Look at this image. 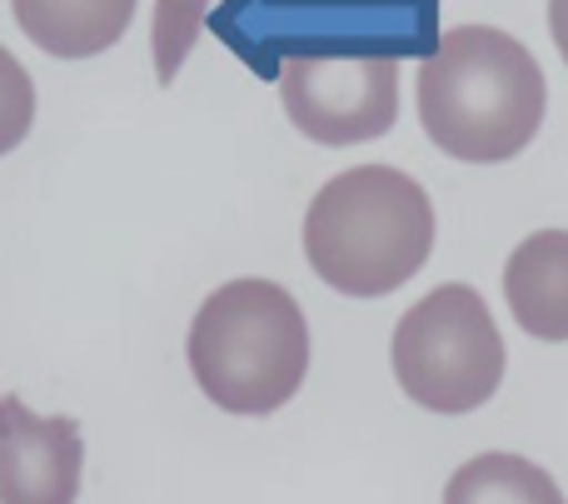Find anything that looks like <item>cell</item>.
Wrapping results in <instances>:
<instances>
[{
  "label": "cell",
  "instance_id": "6da1fadb",
  "mask_svg": "<svg viewBox=\"0 0 568 504\" xmlns=\"http://www.w3.org/2000/svg\"><path fill=\"white\" fill-rule=\"evenodd\" d=\"M544 110V70L509 30L454 26L419 65L424 135L464 165L514 160L539 135Z\"/></svg>",
  "mask_w": 568,
  "mask_h": 504
},
{
  "label": "cell",
  "instance_id": "7a4b0ae2",
  "mask_svg": "<svg viewBox=\"0 0 568 504\" xmlns=\"http://www.w3.org/2000/svg\"><path fill=\"white\" fill-rule=\"evenodd\" d=\"M434 250V205L394 165H354L320 185L304 210V260L349 300L394 295Z\"/></svg>",
  "mask_w": 568,
  "mask_h": 504
},
{
  "label": "cell",
  "instance_id": "3957f363",
  "mask_svg": "<svg viewBox=\"0 0 568 504\" xmlns=\"http://www.w3.org/2000/svg\"><path fill=\"white\" fill-rule=\"evenodd\" d=\"M185 360L195 385L225 415H275L310 375V325L275 280H225L190 320Z\"/></svg>",
  "mask_w": 568,
  "mask_h": 504
},
{
  "label": "cell",
  "instance_id": "277c9868",
  "mask_svg": "<svg viewBox=\"0 0 568 504\" xmlns=\"http://www.w3.org/2000/svg\"><path fill=\"white\" fill-rule=\"evenodd\" d=\"M504 335L469 285H439L404 310L389 340L399 390L434 415H469L504 385Z\"/></svg>",
  "mask_w": 568,
  "mask_h": 504
},
{
  "label": "cell",
  "instance_id": "5b68a950",
  "mask_svg": "<svg viewBox=\"0 0 568 504\" xmlns=\"http://www.w3.org/2000/svg\"><path fill=\"white\" fill-rule=\"evenodd\" d=\"M280 100L314 145H364L399 120V60L384 50H310L280 65Z\"/></svg>",
  "mask_w": 568,
  "mask_h": 504
},
{
  "label": "cell",
  "instance_id": "8992f818",
  "mask_svg": "<svg viewBox=\"0 0 568 504\" xmlns=\"http://www.w3.org/2000/svg\"><path fill=\"white\" fill-rule=\"evenodd\" d=\"M85 440L70 415H36L0 395V504H75Z\"/></svg>",
  "mask_w": 568,
  "mask_h": 504
},
{
  "label": "cell",
  "instance_id": "52a82bcc",
  "mask_svg": "<svg viewBox=\"0 0 568 504\" xmlns=\"http://www.w3.org/2000/svg\"><path fill=\"white\" fill-rule=\"evenodd\" d=\"M504 300L524 335L568 340V230H534L504 265Z\"/></svg>",
  "mask_w": 568,
  "mask_h": 504
},
{
  "label": "cell",
  "instance_id": "ba28073f",
  "mask_svg": "<svg viewBox=\"0 0 568 504\" xmlns=\"http://www.w3.org/2000/svg\"><path fill=\"white\" fill-rule=\"evenodd\" d=\"M16 26L55 60H90L120 46L135 0H10Z\"/></svg>",
  "mask_w": 568,
  "mask_h": 504
},
{
  "label": "cell",
  "instance_id": "9c48e42d",
  "mask_svg": "<svg viewBox=\"0 0 568 504\" xmlns=\"http://www.w3.org/2000/svg\"><path fill=\"white\" fill-rule=\"evenodd\" d=\"M444 504H564V490L534 460L494 450V455H474L469 465L454 470Z\"/></svg>",
  "mask_w": 568,
  "mask_h": 504
},
{
  "label": "cell",
  "instance_id": "30bf717a",
  "mask_svg": "<svg viewBox=\"0 0 568 504\" xmlns=\"http://www.w3.org/2000/svg\"><path fill=\"white\" fill-rule=\"evenodd\" d=\"M210 0H155V75L160 85L180 75L190 46H195L200 16H205Z\"/></svg>",
  "mask_w": 568,
  "mask_h": 504
},
{
  "label": "cell",
  "instance_id": "8fae6325",
  "mask_svg": "<svg viewBox=\"0 0 568 504\" xmlns=\"http://www.w3.org/2000/svg\"><path fill=\"white\" fill-rule=\"evenodd\" d=\"M36 125V85H30L26 65L0 46V155L20 145Z\"/></svg>",
  "mask_w": 568,
  "mask_h": 504
},
{
  "label": "cell",
  "instance_id": "7c38bea8",
  "mask_svg": "<svg viewBox=\"0 0 568 504\" xmlns=\"http://www.w3.org/2000/svg\"><path fill=\"white\" fill-rule=\"evenodd\" d=\"M549 30H554V46H559V56L568 65V0H549Z\"/></svg>",
  "mask_w": 568,
  "mask_h": 504
}]
</instances>
